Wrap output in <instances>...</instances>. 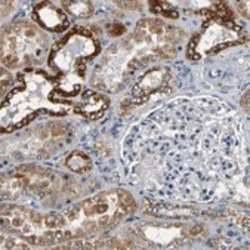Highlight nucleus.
<instances>
[{"instance_id":"423d86ee","label":"nucleus","mask_w":250,"mask_h":250,"mask_svg":"<svg viewBox=\"0 0 250 250\" xmlns=\"http://www.w3.org/2000/svg\"><path fill=\"white\" fill-rule=\"evenodd\" d=\"M243 40L244 34L234 22V17L210 18L189 42L187 55L191 60H198L205 55L216 54L231 44H238Z\"/></svg>"},{"instance_id":"4468645a","label":"nucleus","mask_w":250,"mask_h":250,"mask_svg":"<svg viewBox=\"0 0 250 250\" xmlns=\"http://www.w3.org/2000/svg\"><path fill=\"white\" fill-rule=\"evenodd\" d=\"M243 105H246V110L249 111V90H246V95L243 98Z\"/></svg>"},{"instance_id":"f03ea898","label":"nucleus","mask_w":250,"mask_h":250,"mask_svg":"<svg viewBox=\"0 0 250 250\" xmlns=\"http://www.w3.org/2000/svg\"><path fill=\"white\" fill-rule=\"evenodd\" d=\"M135 210L136 203L132 194L117 188L83 200L64 216L74 237H86L108 231Z\"/></svg>"},{"instance_id":"9b49d317","label":"nucleus","mask_w":250,"mask_h":250,"mask_svg":"<svg viewBox=\"0 0 250 250\" xmlns=\"http://www.w3.org/2000/svg\"><path fill=\"white\" fill-rule=\"evenodd\" d=\"M65 166L74 173H84L92 167V163H90V159L87 157L86 153L77 149V151H73L65 159Z\"/></svg>"},{"instance_id":"9d476101","label":"nucleus","mask_w":250,"mask_h":250,"mask_svg":"<svg viewBox=\"0 0 250 250\" xmlns=\"http://www.w3.org/2000/svg\"><path fill=\"white\" fill-rule=\"evenodd\" d=\"M108 107H110V99L105 95L98 93L95 90H86L80 99V103L76 105V113L83 117L95 120L104 116Z\"/></svg>"},{"instance_id":"f8f14e48","label":"nucleus","mask_w":250,"mask_h":250,"mask_svg":"<svg viewBox=\"0 0 250 250\" xmlns=\"http://www.w3.org/2000/svg\"><path fill=\"white\" fill-rule=\"evenodd\" d=\"M62 6L74 18H90V15L93 14V5L90 2H84V0H80V2H62Z\"/></svg>"},{"instance_id":"7ed1b4c3","label":"nucleus","mask_w":250,"mask_h":250,"mask_svg":"<svg viewBox=\"0 0 250 250\" xmlns=\"http://www.w3.org/2000/svg\"><path fill=\"white\" fill-rule=\"evenodd\" d=\"M99 52V40L87 28L76 27L68 31L52 47L47 64L58 74V89L62 96H74L80 86L71 83V77L83 79L86 64L92 61Z\"/></svg>"},{"instance_id":"6e6552de","label":"nucleus","mask_w":250,"mask_h":250,"mask_svg":"<svg viewBox=\"0 0 250 250\" xmlns=\"http://www.w3.org/2000/svg\"><path fill=\"white\" fill-rule=\"evenodd\" d=\"M172 80H173V76H172L170 70H167V68L149 70L133 86L129 96L125 98L122 107L127 108V110H133L139 105L146 104L149 98L160 95L162 92H166V93L170 92Z\"/></svg>"},{"instance_id":"1a4fd4ad","label":"nucleus","mask_w":250,"mask_h":250,"mask_svg":"<svg viewBox=\"0 0 250 250\" xmlns=\"http://www.w3.org/2000/svg\"><path fill=\"white\" fill-rule=\"evenodd\" d=\"M31 17L43 30L52 31V33L67 31V28L70 25L67 14L62 9L54 6L49 2H43V3L36 5L31 11Z\"/></svg>"},{"instance_id":"0eeeda50","label":"nucleus","mask_w":250,"mask_h":250,"mask_svg":"<svg viewBox=\"0 0 250 250\" xmlns=\"http://www.w3.org/2000/svg\"><path fill=\"white\" fill-rule=\"evenodd\" d=\"M57 187V175L39 166H21L2 179V195L18 198L22 192L46 194Z\"/></svg>"},{"instance_id":"f257e3e1","label":"nucleus","mask_w":250,"mask_h":250,"mask_svg":"<svg viewBox=\"0 0 250 250\" xmlns=\"http://www.w3.org/2000/svg\"><path fill=\"white\" fill-rule=\"evenodd\" d=\"M71 103L62 98L58 80L33 67L24 68L18 74V86L9 92L2 105V130L14 132L28 125L40 113L62 116Z\"/></svg>"},{"instance_id":"39448f33","label":"nucleus","mask_w":250,"mask_h":250,"mask_svg":"<svg viewBox=\"0 0 250 250\" xmlns=\"http://www.w3.org/2000/svg\"><path fill=\"white\" fill-rule=\"evenodd\" d=\"M46 34L28 21H18L2 31V62L9 68H30L43 61Z\"/></svg>"},{"instance_id":"20e7f679","label":"nucleus","mask_w":250,"mask_h":250,"mask_svg":"<svg viewBox=\"0 0 250 250\" xmlns=\"http://www.w3.org/2000/svg\"><path fill=\"white\" fill-rule=\"evenodd\" d=\"M2 228L30 244L47 246L76 238L64 215L39 213L33 209L6 205L2 208Z\"/></svg>"},{"instance_id":"ddd939ff","label":"nucleus","mask_w":250,"mask_h":250,"mask_svg":"<svg viewBox=\"0 0 250 250\" xmlns=\"http://www.w3.org/2000/svg\"><path fill=\"white\" fill-rule=\"evenodd\" d=\"M148 6L154 14L162 15L165 18H169V20H176L178 18V12L166 2H149Z\"/></svg>"}]
</instances>
